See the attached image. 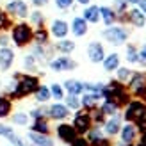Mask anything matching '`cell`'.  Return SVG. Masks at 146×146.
<instances>
[{"mask_svg": "<svg viewBox=\"0 0 146 146\" xmlns=\"http://www.w3.org/2000/svg\"><path fill=\"white\" fill-rule=\"evenodd\" d=\"M48 34L54 41H59V39H64L70 36V21H66L64 18H54L48 25Z\"/></svg>", "mask_w": 146, "mask_h": 146, "instance_id": "9", "label": "cell"}, {"mask_svg": "<svg viewBox=\"0 0 146 146\" xmlns=\"http://www.w3.org/2000/svg\"><path fill=\"white\" fill-rule=\"evenodd\" d=\"M54 4L59 11H70V9H73L75 0H54Z\"/></svg>", "mask_w": 146, "mask_h": 146, "instance_id": "37", "label": "cell"}, {"mask_svg": "<svg viewBox=\"0 0 146 146\" xmlns=\"http://www.w3.org/2000/svg\"><path fill=\"white\" fill-rule=\"evenodd\" d=\"M125 18H127V23H130L134 29H146V14L137 5L128 7V11L125 13Z\"/></svg>", "mask_w": 146, "mask_h": 146, "instance_id": "15", "label": "cell"}, {"mask_svg": "<svg viewBox=\"0 0 146 146\" xmlns=\"http://www.w3.org/2000/svg\"><path fill=\"white\" fill-rule=\"evenodd\" d=\"M29 18H31V23H32L36 29L43 27V23H45V14H43L39 9H36V11H32V13H29Z\"/></svg>", "mask_w": 146, "mask_h": 146, "instance_id": "34", "label": "cell"}, {"mask_svg": "<svg viewBox=\"0 0 146 146\" xmlns=\"http://www.w3.org/2000/svg\"><path fill=\"white\" fill-rule=\"evenodd\" d=\"M38 86H39L38 77H36V75H29V73H27V75H23L21 78H18L14 94H21V96H25V94H32Z\"/></svg>", "mask_w": 146, "mask_h": 146, "instance_id": "12", "label": "cell"}, {"mask_svg": "<svg viewBox=\"0 0 146 146\" xmlns=\"http://www.w3.org/2000/svg\"><path fill=\"white\" fill-rule=\"evenodd\" d=\"M121 62H123L121 54L114 50V52H109V54L104 57V61H102V70H104L107 75H112V73L121 66Z\"/></svg>", "mask_w": 146, "mask_h": 146, "instance_id": "17", "label": "cell"}, {"mask_svg": "<svg viewBox=\"0 0 146 146\" xmlns=\"http://www.w3.org/2000/svg\"><path fill=\"white\" fill-rule=\"evenodd\" d=\"M137 7H139V9L146 14V0H139V4H137Z\"/></svg>", "mask_w": 146, "mask_h": 146, "instance_id": "40", "label": "cell"}, {"mask_svg": "<svg viewBox=\"0 0 146 146\" xmlns=\"http://www.w3.org/2000/svg\"><path fill=\"white\" fill-rule=\"evenodd\" d=\"M46 68L52 73H71L78 70V61H75L71 55H54L48 61Z\"/></svg>", "mask_w": 146, "mask_h": 146, "instance_id": "2", "label": "cell"}, {"mask_svg": "<svg viewBox=\"0 0 146 146\" xmlns=\"http://www.w3.org/2000/svg\"><path fill=\"white\" fill-rule=\"evenodd\" d=\"M100 20L104 23V27L118 23V14L112 9V5H100Z\"/></svg>", "mask_w": 146, "mask_h": 146, "instance_id": "27", "label": "cell"}, {"mask_svg": "<svg viewBox=\"0 0 146 146\" xmlns=\"http://www.w3.org/2000/svg\"><path fill=\"white\" fill-rule=\"evenodd\" d=\"M32 29L31 25H27V23H18L16 27L13 29V34H11V39L14 41V45L16 46H25L29 45V43L32 41Z\"/></svg>", "mask_w": 146, "mask_h": 146, "instance_id": "10", "label": "cell"}, {"mask_svg": "<svg viewBox=\"0 0 146 146\" xmlns=\"http://www.w3.org/2000/svg\"><path fill=\"white\" fill-rule=\"evenodd\" d=\"M123 121H125V118H123V112L119 111L118 114L114 116H109V118L104 119V123H102V130H104V134L109 137V139H116L121 130V125Z\"/></svg>", "mask_w": 146, "mask_h": 146, "instance_id": "7", "label": "cell"}, {"mask_svg": "<svg viewBox=\"0 0 146 146\" xmlns=\"http://www.w3.org/2000/svg\"><path fill=\"white\" fill-rule=\"evenodd\" d=\"M9 36L7 34H0V46H9Z\"/></svg>", "mask_w": 146, "mask_h": 146, "instance_id": "38", "label": "cell"}, {"mask_svg": "<svg viewBox=\"0 0 146 146\" xmlns=\"http://www.w3.org/2000/svg\"><path fill=\"white\" fill-rule=\"evenodd\" d=\"M125 87L128 89V94H132V96H143L146 93V71L143 70L134 71L132 78L128 80V84Z\"/></svg>", "mask_w": 146, "mask_h": 146, "instance_id": "8", "label": "cell"}, {"mask_svg": "<svg viewBox=\"0 0 146 146\" xmlns=\"http://www.w3.org/2000/svg\"><path fill=\"white\" fill-rule=\"evenodd\" d=\"M134 68L132 66H128V64H121V66L116 70L112 75H114V80L118 84H121V86H127L128 84V80L132 78V75H134Z\"/></svg>", "mask_w": 146, "mask_h": 146, "instance_id": "24", "label": "cell"}, {"mask_svg": "<svg viewBox=\"0 0 146 146\" xmlns=\"http://www.w3.org/2000/svg\"><path fill=\"white\" fill-rule=\"evenodd\" d=\"M25 137L31 141L32 146H57V141L54 139L50 134H41V132H34V130L29 128Z\"/></svg>", "mask_w": 146, "mask_h": 146, "instance_id": "16", "label": "cell"}, {"mask_svg": "<svg viewBox=\"0 0 146 146\" xmlns=\"http://www.w3.org/2000/svg\"><path fill=\"white\" fill-rule=\"evenodd\" d=\"M141 135V128L135 121H123L121 130L116 139H119L123 144H135Z\"/></svg>", "mask_w": 146, "mask_h": 146, "instance_id": "5", "label": "cell"}, {"mask_svg": "<svg viewBox=\"0 0 146 146\" xmlns=\"http://www.w3.org/2000/svg\"><path fill=\"white\" fill-rule=\"evenodd\" d=\"M48 2L50 0H32V4L36 7H45V5H48Z\"/></svg>", "mask_w": 146, "mask_h": 146, "instance_id": "39", "label": "cell"}, {"mask_svg": "<svg viewBox=\"0 0 146 146\" xmlns=\"http://www.w3.org/2000/svg\"><path fill=\"white\" fill-rule=\"evenodd\" d=\"M128 2L127 0H112V9L116 11V14H118V18L119 16H125V13L128 11Z\"/></svg>", "mask_w": 146, "mask_h": 146, "instance_id": "35", "label": "cell"}, {"mask_svg": "<svg viewBox=\"0 0 146 146\" xmlns=\"http://www.w3.org/2000/svg\"><path fill=\"white\" fill-rule=\"evenodd\" d=\"M7 13H11V14H14L16 18H27L29 16V5L23 2V0H11V2H7Z\"/></svg>", "mask_w": 146, "mask_h": 146, "instance_id": "19", "label": "cell"}, {"mask_svg": "<svg viewBox=\"0 0 146 146\" xmlns=\"http://www.w3.org/2000/svg\"><path fill=\"white\" fill-rule=\"evenodd\" d=\"M71 119H73V121H71V125H73V128L77 130V134H78V135H84L87 130H89V127L93 125L91 116H89V111H84V109H80V111L73 112Z\"/></svg>", "mask_w": 146, "mask_h": 146, "instance_id": "11", "label": "cell"}, {"mask_svg": "<svg viewBox=\"0 0 146 146\" xmlns=\"http://www.w3.org/2000/svg\"><path fill=\"white\" fill-rule=\"evenodd\" d=\"M137 50H139V46L135 45V43H127L125 46H123V55H121V59L125 61L128 66H137Z\"/></svg>", "mask_w": 146, "mask_h": 146, "instance_id": "23", "label": "cell"}, {"mask_svg": "<svg viewBox=\"0 0 146 146\" xmlns=\"http://www.w3.org/2000/svg\"><path fill=\"white\" fill-rule=\"evenodd\" d=\"M32 96H34V102L38 105H46V104L52 102V94H50L48 84H39L36 87V91L32 93Z\"/></svg>", "mask_w": 146, "mask_h": 146, "instance_id": "22", "label": "cell"}, {"mask_svg": "<svg viewBox=\"0 0 146 146\" xmlns=\"http://www.w3.org/2000/svg\"><path fill=\"white\" fill-rule=\"evenodd\" d=\"M62 102L71 112H77V111L82 109V102H80V96H77V94H66Z\"/></svg>", "mask_w": 146, "mask_h": 146, "instance_id": "31", "label": "cell"}, {"mask_svg": "<svg viewBox=\"0 0 146 146\" xmlns=\"http://www.w3.org/2000/svg\"><path fill=\"white\" fill-rule=\"evenodd\" d=\"M62 87H64V91H66V94H77V96H80V94L84 93V80L66 78L62 82Z\"/></svg>", "mask_w": 146, "mask_h": 146, "instance_id": "26", "label": "cell"}, {"mask_svg": "<svg viewBox=\"0 0 146 146\" xmlns=\"http://www.w3.org/2000/svg\"><path fill=\"white\" fill-rule=\"evenodd\" d=\"M31 116H29V111H14L11 114V125L13 127H20V128H29L31 127Z\"/></svg>", "mask_w": 146, "mask_h": 146, "instance_id": "25", "label": "cell"}, {"mask_svg": "<svg viewBox=\"0 0 146 146\" xmlns=\"http://www.w3.org/2000/svg\"><path fill=\"white\" fill-rule=\"evenodd\" d=\"M5 146H13V144H5Z\"/></svg>", "mask_w": 146, "mask_h": 146, "instance_id": "43", "label": "cell"}, {"mask_svg": "<svg viewBox=\"0 0 146 146\" xmlns=\"http://www.w3.org/2000/svg\"><path fill=\"white\" fill-rule=\"evenodd\" d=\"M75 2H77L78 5H89V4H91V0H75Z\"/></svg>", "mask_w": 146, "mask_h": 146, "instance_id": "41", "label": "cell"}, {"mask_svg": "<svg viewBox=\"0 0 146 146\" xmlns=\"http://www.w3.org/2000/svg\"><path fill=\"white\" fill-rule=\"evenodd\" d=\"M143 71H146V41H143L139 45V50H137V66Z\"/></svg>", "mask_w": 146, "mask_h": 146, "instance_id": "33", "label": "cell"}, {"mask_svg": "<svg viewBox=\"0 0 146 146\" xmlns=\"http://www.w3.org/2000/svg\"><path fill=\"white\" fill-rule=\"evenodd\" d=\"M105 55H107V50H105V43L104 41L91 39L86 45V59L91 64H102Z\"/></svg>", "mask_w": 146, "mask_h": 146, "instance_id": "4", "label": "cell"}, {"mask_svg": "<svg viewBox=\"0 0 146 146\" xmlns=\"http://www.w3.org/2000/svg\"><path fill=\"white\" fill-rule=\"evenodd\" d=\"M11 114V102L5 96H0V118H7Z\"/></svg>", "mask_w": 146, "mask_h": 146, "instance_id": "36", "label": "cell"}, {"mask_svg": "<svg viewBox=\"0 0 146 146\" xmlns=\"http://www.w3.org/2000/svg\"><path fill=\"white\" fill-rule=\"evenodd\" d=\"M89 25H98L102 23L100 20V5H94V4H89V5H84L82 9V14H80Z\"/></svg>", "mask_w": 146, "mask_h": 146, "instance_id": "21", "label": "cell"}, {"mask_svg": "<svg viewBox=\"0 0 146 146\" xmlns=\"http://www.w3.org/2000/svg\"><path fill=\"white\" fill-rule=\"evenodd\" d=\"M14 59H16V54L11 46H0V70L7 71L13 68Z\"/></svg>", "mask_w": 146, "mask_h": 146, "instance_id": "20", "label": "cell"}, {"mask_svg": "<svg viewBox=\"0 0 146 146\" xmlns=\"http://www.w3.org/2000/svg\"><path fill=\"white\" fill-rule=\"evenodd\" d=\"M73 116V112L64 105V102H52V104H46V119L48 121H68Z\"/></svg>", "mask_w": 146, "mask_h": 146, "instance_id": "3", "label": "cell"}, {"mask_svg": "<svg viewBox=\"0 0 146 146\" xmlns=\"http://www.w3.org/2000/svg\"><path fill=\"white\" fill-rule=\"evenodd\" d=\"M70 34L73 36V39H84L89 34V23L82 16L75 14L70 21Z\"/></svg>", "mask_w": 146, "mask_h": 146, "instance_id": "13", "label": "cell"}, {"mask_svg": "<svg viewBox=\"0 0 146 146\" xmlns=\"http://www.w3.org/2000/svg\"><path fill=\"white\" fill-rule=\"evenodd\" d=\"M55 134H57V139L62 141L64 144H71V143L78 137V134H77V130L73 128V125H70V123H66V121L57 123Z\"/></svg>", "mask_w": 146, "mask_h": 146, "instance_id": "14", "label": "cell"}, {"mask_svg": "<svg viewBox=\"0 0 146 146\" xmlns=\"http://www.w3.org/2000/svg\"><path fill=\"white\" fill-rule=\"evenodd\" d=\"M21 70H23L25 73H29V75H36V73L39 71V62L31 52L21 57Z\"/></svg>", "mask_w": 146, "mask_h": 146, "instance_id": "28", "label": "cell"}, {"mask_svg": "<svg viewBox=\"0 0 146 146\" xmlns=\"http://www.w3.org/2000/svg\"><path fill=\"white\" fill-rule=\"evenodd\" d=\"M98 109H100V112L104 114L105 118H109V116L118 114V112L121 111V105H119L116 100H112V98H105V100L98 105Z\"/></svg>", "mask_w": 146, "mask_h": 146, "instance_id": "29", "label": "cell"}, {"mask_svg": "<svg viewBox=\"0 0 146 146\" xmlns=\"http://www.w3.org/2000/svg\"><path fill=\"white\" fill-rule=\"evenodd\" d=\"M31 130L34 132H41V134H50V121L46 118H41V119H34L31 123Z\"/></svg>", "mask_w": 146, "mask_h": 146, "instance_id": "32", "label": "cell"}, {"mask_svg": "<svg viewBox=\"0 0 146 146\" xmlns=\"http://www.w3.org/2000/svg\"><path fill=\"white\" fill-rule=\"evenodd\" d=\"M123 118H125V121H139L141 118H144L146 114V105L144 102L141 100H128L125 109H123Z\"/></svg>", "mask_w": 146, "mask_h": 146, "instance_id": "6", "label": "cell"}, {"mask_svg": "<svg viewBox=\"0 0 146 146\" xmlns=\"http://www.w3.org/2000/svg\"><path fill=\"white\" fill-rule=\"evenodd\" d=\"M100 38L104 43H107L109 46L112 48H119V46H125L127 43L130 41V31L125 25H109L105 27L104 31L100 32Z\"/></svg>", "mask_w": 146, "mask_h": 146, "instance_id": "1", "label": "cell"}, {"mask_svg": "<svg viewBox=\"0 0 146 146\" xmlns=\"http://www.w3.org/2000/svg\"><path fill=\"white\" fill-rule=\"evenodd\" d=\"M54 50L61 55H73L77 52V41L73 38H64L59 41H54Z\"/></svg>", "mask_w": 146, "mask_h": 146, "instance_id": "18", "label": "cell"}, {"mask_svg": "<svg viewBox=\"0 0 146 146\" xmlns=\"http://www.w3.org/2000/svg\"><path fill=\"white\" fill-rule=\"evenodd\" d=\"M127 2H128V5H130V7H134V5L139 4V0H127Z\"/></svg>", "mask_w": 146, "mask_h": 146, "instance_id": "42", "label": "cell"}, {"mask_svg": "<svg viewBox=\"0 0 146 146\" xmlns=\"http://www.w3.org/2000/svg\"><path fill=\"white\" fill-rule=\"evenodd\" d=\"M48 87H50V94H52L54 102H62L64 100L66 91H64V87H62V82H50Z\"/></svg>", "mask_w": 146, "mask_h": 146, "instance_id": "30", "label": "cell"}]
</instances>
